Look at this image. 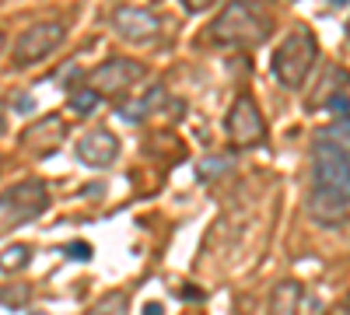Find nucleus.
<instances>
[{
	"label": "nucleus",
	"mask_w": 350,
	"mask_h": 315,
	"mask_svg": "<svg viewBox=\"0 0 350 315\" xmlns=\"http://www.w3.org/2000/svg\"><path fill=\"white\" fill-rule=\"evenodd\" d=\"M98 105V95L95 92H88V88H77V92H70V112H92Z\"/></svg>",
	"instance_id": "nucleus-17"
},
{
	"label": "nucleus",
	"mask_w": 350,
	"mask_h": 315,
	"mask_svg": "<svg viewBox=\"0 0 350 315\" xmlns=\"http://www.w3.org/2000/svg\"><path fill=\"white\" fill-rule=\"evenodd\" d=\"M270 14L256 4H228L207 28V39L224 49H256L270 39Z\"/></svg>",
	"instance_id": "nucleus-2"
},
{
	"label": "nucleus",
	"mask_w": 350,
	"mask_h": 315,
	"mask_svg": "<svg viewBox=\"0 0 350 315\" xmlns=\"http://www.w3.org/2000/svg\"><path fill=\"white\" fill-rule=\"evenodd\" d=\"M14 105H18L21 112H32V109H36V102L28 98V95H18V102H14Z\"/></svg>",
	"instance_id": "nucleus-20"
},
{
	"label": "nucleus",
	"mask_w": 350,
	"mask_h": 315,
	"mask_svg": "<svg viewBox=\"0 0 350 315\" xmlns=\"http://www.w3.org/2000/svg\"><path fill=\"white\" fill-rule=\"evenodd\" d=\"M186 315H203V312H186Z\"/></svg>",
	"instance_id": "nucleus-25"
},
{
	"label": "nucleus",
	"mask_w": 350,
	"mask_h": 315,
	"mask_svg": "<svg viewBox=\"0 0 350 315\" xmlns=\"http://www.w3.org/2000/svg\"><path fill=\"white\" fill-rule=\"evenodd\" d=\"M0 49H4V32H0Z\"/></svg>",
	"instance_id": "nucleus-24"
},
{
	"label": "nucleus",
	"mask_w": 350,
	"mask_h": 315,
	"mask_svg": "<svg viewBox=\"0 0 350 315\" xmlns=\"http://www.w3.org/2000/svg\"><path fill=\"white\" fill-rule=\"evenodd\" d=\"M112 28L123 42L137 46H151L161 36V18L154 8H140V4H120L112 8Z\"/></svg>",
	"instance_id": "nucleus-8"
},
{
	"label": "nucleus",
	"mask_w": 350,
	"mask_h": 315,
	"mask_svg": "<svg viewBox=\"0 0 350 315\" xmlns=\"http://www.w3.org/2000/svg\"><path fill=\"white\" fill-rule=\"evenodd\" d=\"M46 207H49V189L42 179H25L4 189L0 193V232H11V228L25 221H36Z\"/></svg>",
	"instance_id": "nucleus-4"
},
{
	"label": "nucleus",
	"mask_w": 350,
	"mask_h": 315,
	"mask_svg": "<svg viewBox=\"0 0 350 315\" xmlns=\"http://www.w3.org/2000/svg\"><path fill=\"white\" fill-rule=\"evenodd\" d=\"M64 36H67V25L64 21H36V25H28L25 32L14 39L11 67L14 70H25V67L42 64L46 56L64 42Z\"/></svg>",
	"instance_id": "nucleus-6"
},
{
	"label": "nucleus",
	"mask_w": 350,
	"mask_h": 315,
	"mask_svg": "<svg viewBox=\"0 0 350 315\" xmlns=\"http://www.w3.org/2000/svg\"><path fill=\"white\" fill-rule=\"evenodd\" d=\"M74 154H77V161L88 165V168H105V165H112L116 158H120V137H116L112 130L95 126V130H88V133L77 140Z\"/></svg>",
	"instance_id": "nucleus-10"
},
{
	"label": "nucleus",
	"mask_w": 350,
	"mask_h": 315,
	"mask_svg": "<svg viewBox=\"0 0 350 315\" xmlns=\"http://www.w3.org/2000/svg\"><path fill=\"white\" fill-rule=\"evenodd\" d=\"M4 126H8V120H4V109H0V133H4Z\"/></svg>",
	"instance_id": "nucleus-22"
},
{
	"label": "nucleus",
	"mask_w": 350,
	"mask_h": 315,
	"mask_svg": "<svg viewBox=\"0 0 350 315\" xmlns=\"http://www.w3.org/2000/svg\"><path fill=\"white\" fill-rule=\"evenodd\" d=\"M301 298H305V288L298 280H280L273 284L270 291V315H298L301 312Z\"/></svg>",
	"instance_id": "nucleus-12"
},
{
	"label": "nucleus",
	"mask_w": 350,
	"mask_h": 315,
	"mask_svg": "<svg viewBox=\"0 0 350 315\" xmlns=\"http://www.w3.org/2000/svg\"><path fill=\"white\" fill-rule=\"evenodd\" d=\"M305 210L319 224H343L350 217V161L323 133L312 140V172Z\"/></svg>",
	"instance_id": "nucleus-1"
},
{
	"label": "nucleus",
	"mask_w": 350,
	"mask_h": 315,
	"mask_svg": "<svg viewBox=\"0 0 350 315\" xmlns=\"http://www.w3.org/2000/svg\"><path fill=\"white\" fill-rule=\"evenodd\" d=\"M148 67L130 56H109L102 60L92 74H88V92H95L98 98H123L133 92V84L144 81Z\"/></svg>",
	"instance_id": "nucleus-5"
},
{
	"label": "nucleus",
	"mask_w": 350,
	"mask_h": 315,
	"mask_svg": "<svg viewBox=\"0 0 350 315\" xmlns=\"http://www.w3.org/2000/svg\"><path fill=\"white\" fill-rule=\"evenodd\" d=\"M228 168H231V158H207V161H200L196 176H200L203 182H211V179H217L221 172H228Z\"/></svg>",
	"instance_id": "nucleus-16"
},
{
	"label": "nucleus",
	"mask_w": 350,
	"mask_h": 315,
	"mask_svg": "<svg viewBox=\"0 0 350 315\" xmlns=\"http://www.w3.org/2000/svg\"><path fill=\"white\" fill-rule=\"evenodd\" d=\"M28 298H32V288H28V284L0 291V305H8V308H21V301H28Z\"/></svg>",
	"instance_id": "nucleus-18"
},
{
	"label": "nucleus",
	"mask_w": 350,
	"mask_h": 315,
	"mask_svg": "<svg viewBox=\"0 0 350 315\" xmlns=\"http://www.w3.org/2000/svg\"><path fill=\"white\" fill-rule=\"evenodd\" d=\"M64 252L70 256V260H77V263H88V260H92V245H88V242H67Z\"/></svg>",
	"instance_id": "nucleus-19"
},
{
	"label": "nucleus",
	"mask_w": 350,
	"mask_h": 315,
	"mask_svg": "<svg viewBox=\"0 0 350 315\" xmlns=\"http://www.w3.org/2000/svg\"><path fill=\"white\" fill-rule=\"evenodd\" d=\"M144 315H161V305L151 301V305H144Z\"/></svg>",
	"instance_id": "nucleus-21"
},
{
	"label": "nucleus",
	"mask_w": 350,
	"mask_h": 315,
	"mask_svg": "<svg viewBox=\"0 0 350 315\" xmlns=\"http://www.w3.org/2000/svg\"><path fill=\"white\" fill-rule=\"evenodd\" d=\"M315 60H319V39H315L312 28L298 25V28H291L280 39V46L273 49V77L280 81V88L298 92L308 81Z\"/></svg>",
	"instance_id": "nucleus-3"
},
{
	"label": "nucleus",
	"mask_w": 350,
	"mask_h": 315,
	"mask_svg": "<svg viewBox=\"0 0 350 315\" xmlns=\"http://www.w3.org/2000/svg\"><path fill=\"white\" fill-rule=\"evenodd\" d=\"M67 140V123L60 120V116H39L36 123H28L25 130H21V137H18V144H21V151L28 154V158H49L56 148H60Z\"/></svg>",
	"instance_id": "nucleus-9"
},
{
	"label": "nucleus",
	"mask_w": 350,
	"mask_h": 315,
	"mask_svg": "<svg viewBox=\"0 0 350 315\" xmlns=\"http://www.w3.org/2000/svg\"><path fill=\"white\" fill-rule=\"evenodd\" d=\"M350 88V70L347 67H326V74H323V81H319V88H315V95L308 98V105L312 109H329L336 98H343V92Z\"/></svg>",
	"instance_id": "nucleus-11"
},
{
	"label": "nucleus",
	"mask_w": 350,
	"mask_h": 315,
	"mask_svg": "<svg viewBox=\"0 0 350 315\" xmlns=\"http://www.w3.org/2000/svg\"><path fill=\"white\" fill-rule=\"evenodd\" d=\"M319 133H323V137L329 140V144H333V148L350 161V116H347V120H333L329 126H323Z\"/></svg>",
	"instance_id": "nucleus-15"
},
{
	"label": "nucleus",
	"mask_w": 350,
	"mask_h": 315,
	"mask_svg": "<svg viewBox=\"0 0 350 315\" xmlns=\"http://www.w3.org/2000/svg\"><path fill=\"white\" fill-rule=\"evenodd\" d=\"M84 315H130V295L126 291H105Z\"/></svg>",
	"instance_id": "nucleus-13"
},
{
	"label": "nucleus",
	"mask_w": 350,
	"mask_h": 315,
	"mask_svg": "<svg viewBox=\"0 0 350 315\" xmlns=\"http://www.w3.org/2000/svg\"><path fill=\"white\" fill-rule=\"evenodd\" d=\"M224 133L239 151L259 148L262 140H267V120H262V112H259L252 95H245V92L235 95V102L228 109V120H224Z\"/></svg>",
	"instance_id": "nucleus-7"
},
{
	"label": "nucleus",
	"mask_w": 350,
	"mask_h": 315,
	"mask_svg": "<svg viewBox=\"0 0 350 315\" xmlns=\"http://www.w3.org/2000/svg\"><path fill=\"white\" fill-rule=\"evenodd\" d=\"M347 42H350V21H347Z\"/></svg>",
	"instance_id": "nucleus-23"
},
{
	"label": "nucleus",
	"mask_w": 350,
	"mask_h": 315,
	"mask_svg": "<svg viewBox=\"0 0 350 315\" xmlns=\"http://www.w3.org/2000/svg\"><path fill=\"white\" fill-rule=\"evenodd\" d=\"M28 263H32V249H28L25 242H14V245H8L4 252H0V273H18Z\"/></svg>",
	"instance_id": "nucleus-14"
},
{
	"label": "nucleus",
	"mask_w": 350,
	"mask_h": 315,
	"mask_svg": "<svg viewBox=\"0 0 350 315\" xmlns=\"http://www.w3.org/2000/svg\"><path fill=\"white\" fill-rule=\"evenodd\" d=\"M347 312H350V305H347Z\"/></svg>",
	"instance_id": "nucleus-26"
}]
</instances>
